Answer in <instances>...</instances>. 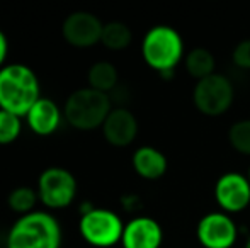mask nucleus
Here are the masks:
<instances>
[{
    "mask_svg": "<svg viewBox=\"0 0 250 248\" xmlns=\"http://www.w3.org/2000/svg\"><path fill=\"white\" fill-rule=\"evenodd\" d=\"M40 99L41 83L31 66L24 63H7L0 68V109L26 117Z\"/></svg>",
    "mask_w": 250,
    "mask_h": 248,
    "instance_id": "f257e3e1",
    "label": "nucleus"
},
{
    "mask_svg": "<svg viewBox=\"0 0 250 248\" xmlns=\"http://www.w3.org/2000/svg\"><path fill=\"white\" fill-rule=\"evenodd\" d=\"M143 61L164 76H170L186 58L181 33L167 24L150 27L142 39Z\"/></svg>",
    "mask_w": 250,
    "mask_h": 248,
    "instance_id": "f03ea898",
    "label": "nucleus"
},
{
    "mask_svg": "<svg viewBox=\"0 0 250 248\" xmlns=\"http://www.w3.org/2000/svg\"><path fill=\"white\" fill-rule=\"evenodd\" d=\"M63 233L60 221L48 211H36L16 219L7 235V248H60Z\"/></svg>",
    "mask_w": 250,
    "mask_h": 248,
    "instance_id": "7ed1b4c3",
    "label": "nucleus"
},
{
    "mask_svg": "<svg viewBox=\"0 0 250 248\" xmlns=\"http://www.w3.org/2000/svg\"><path fill=\"white\" fill-rule=\"evenodd\" d=\"M111 111L112 100L109 94L94 90L90 87H82L73 90L65 100L63 117L79 131H92L102 128Z\"/></svg>",
    "mask_w": 250,
    "mask_h": 248,
    "instance_id": "20e7f679",
    "label": "nucleus"
},
{
    "mask_svg": "<svg viewBox=\"0 0 250 248\" xmlns=\"http://www.w3.org/2000/svg\"><path fill=\"white\" fill-rule=\"evenodd\" d=\"M125 225L121 216L112 209L92 208L80 214L79 233L90 247L111 248L121 243Z\"/></svg>",
    "mask_w": 250,
    "mask_h": 248,
    "instance_id": "39448f33",
    "label": "nucleus"
},
{
    "mask_svg": "<svg viewBox=\"0 0 250 248\" xmlns=\"http://www.w3.org/2000/svg\"><path fill=\"white\" fill-rule=\"evenodd\" d=\"M235 100V87L227 75L213 73L198 80L192 89V102L201 114L216 117L225 114Z\"/></svg>",
    "mask_w": 250,
    "mask_h": 248,
    "instance_id": "423d86ee",
    "label": "nucleus"
},
{
    "mask_svg": "<svg viewBox=\"0 0 250 248\" xmlns=\"http://www.w3.org/2000/svg\"><path fill=\"white\" fill-rule=\"evenodd\" d=\"M36 191L46 209H65L77 197V179L63 167H48L38 177Z\"/></svg>",
    "mask_w": 250,
    "mask_h": 248,
    "instance_id": "0eeeda50",
    "label": "nucleus"
},
{
    "mask_svg": "<svg viewBox=\"0 0 250 248\" xmlns=\"http://www.w3.org/2000/svg\"><path fill=\"white\" fill-rule=\"evenodd\" d=\"M196 238L203 248H233L238 240V225L233 216L211 211L198 221Z\"/></svg>",
    "mask_w": 250,
    "mask_h": 248,
    "instance_id": "6e6552de",
    "label": "nucleus"
},
{
    "mask_svg": "<svg viewBox=\"0 0 250 248\" xmlns=\"http://www.w3.org/2000/svg\"><path fill=\"white\" fill-rule=\"evenodd\" d=\"M214 201L220 211L238 214L250 206V180L247 173L227 172L218 177L213 189Z\"/></svg>",
    "mask_w": 250,
    "mask_h": 248,
    "instance_id": "1a4fd4ad",
    "label": "nucleus"
},
{
    "mask_svg": "<svg viewBox=\"0 0 250 248\" xmlns=\"http://www.w3.org/2000/svg\"><path fill=\"white\" fill-rule=\"evenodd\" d=\"M104 24L96 14L77 10L65 17L62 24L63 39L75 48H90L101 43Z\"/></svg>",
    "mask_w": 250,
    "mask_h": 248,
    "instance_id": "9d476101",
    "label": "nucleus"
},
{
    "mask_svg": "<svg viewBox=\"0 0 250 248\" xmlns=\"http://www.w3.org/2000/svg\"><path fill=\"white\" fill-rule=\"evenodd\" d=\"M164 243V229L157 219L150 216H135L126 221L123 231V248H160Z\"/></svg>",
    "mask_w": 250,
    "mask_h": 248,
    "instance_id": "9b49d317",
    "label": "nucleus"
},
{
    "mask_svg": "<svg viewBox=\"0 0 250 248\" xmlns=\"http://www.w3.org/2000/svg\"><path fill=\"white\" fill-rule=\"evenodd\" d=\"M101 129L109 145L125 148L131 145L138 136V119L129 109L118 106L112 107Z\"/></svg>",
    "mask_w": 250,
    "mask_h": 248,
    "instance_id": "f8f14e48",
    "label": "nucleus"
},
{
    "mask_svg": "<svg viewBox=\"0 0 250 248\" xmlns=\"http://www.w3.org/2000/svg\"><path fill=\"white\" fill-rule=\"evenodd\" d=\"M26 124L34 134L38 136H51L56 133L63 121V111L58 107L55 100L48 97H41L36 104L26 114Z\"/></svg>",
    "mask_w": 250,
    "mask_h": 248,
    "instance_id": "ddd939ff",
    "label": "nucleus"
},
{
    "mask_svg": "<svg viewBox=\"0 0 250 248\" xmlns=\"http://www.w3.org/2000/svg\"><path fill=\"white\" fill-rule=\"evenodd\" d=\"M131 165L136 175L145 180H158L165 175L168 169V160L164 152L155 146L145 145L135 150L131 156Z\"/></svg>",
    "mask_w": 250,
    "mask_h": 248,
    "instance_id": "4468645a",
    "label": "nucleus"
},
{
    "mask_svg": "<svg viewBox=\"0 0 250 248\" xmlns=\"http://www.w3.org/2000/svg\"><path fill=\"white\" fill-rule=\"evenodd\" d=\"M118 83L119 73L114 63L101 60L90 65L89 72H87V87L104 94H111L118 89Z\"/></svg>",
    "mask_w": 250,
    "mask_h": 248,
    "instance_id": "2eb2a0df",
    "label": "nucleus"
},
{
    "mask_svg": "<svg viewBox=\"0 0 250 248\" xmlns=\"http://www.w3.org/2000/svg\"><path fill=\"white\" fill-rule=\"evenodd\" d=\"M184 66L186 72L192 78H196V82L216 73L214 72L216 70V60L208 48H192L191 51H188L184 58Z\"/></svg>",
    "mask_w": 250,
    "mask_h": 248,
    "instance_id": "dca6fc26",
    "label": "nucleus"
},
{
    "mask_svg": "<svg viewBox=\"0 0 250 248\" xmlns=\"http://www.w3.org/2000/svg\"><path fill=\"white\" fill-rule=\"evenodd\" d=\"M131 41H133V33L128 24L121 22V20H111V22L104 24L101 43L107 50L121 51L125 48H128L131 44Z\"/></svg>",
    "mask_w": 250,
    "mask_h": 248,
    "instance_id": "f3484780",
    "label": "nucleus"
},
{
    "mask_svg": "<svg viewBox=\"0 0 250 248\" xmlns=\"http://www.w3.org/2000/svg\"><path fill=\"white\" fill-rule=\"evenodd\" d=\"M38 201H40V197H38V191L33 187H27V186H21V187L12 189L10 194H9V197H7V204H9V208L21 216L29 214V212L36 211L34 208H36Z\"/></svg>",
    "mask_w": 250,
    "mask_h": 248,
    "instance_id": "a211bd4d",
    "label": "nucleus"
},
{
    "mask_svg": "<svg viewBox=\"0 0 250 248\" xmlns=\"http://www.w3.org/2000/svg\"><path fill=\"white\" fill-rule=\"evenodd\" d=\"M228 143L237 153L250 156V119H240L230 126Z\"/></svg>",
    "mask_w": 250,
    "mask_h": 248,
    "instance_id": "6ab92c4d",
    "label": "nucleus"
},
{
    "mask_svg": "<svg viewBox=\"0 0 250 248\" xmlns=\"http://www.w3.org/2000/svg\"><path fill=\"white\" fill-rule=\"evenodd\" d=\"M22 117L0 109V145H10L21 136Z\"/></svg>",
    "mask_w": 250,
    "mask_h": 248,
    "instance_id": "aec40b11",
    "label": "nucleus"
},
{
    "mask_svg": "<svg viewBox=\"0 0 250 248\" xmlns=\"http://www.w3.org/2000/svg\"><path fill=\"white\" fill-rule=\"evenodd\" d=\"M231 61L237 68L250 70V38L235 44L233 51H231Z\"/></svg>",
    "mask_w": 250,
    "mask_h": 248,
    "instance_id": "412c9836",
    "label": "nucleus"
},
{
    "mask_svg": "<svg viewBox=\"0 0 250 248\" xmlns=\"http://www.w3.org/2000/svg\"><path fill=\"white\" fill-rule=\"evenodd\" d=\"M7 55H9V39H7L5 33L0 29V68L7 65Z\"/></svg>",
    "mask_w": 250,
    "mask_h": 248,
    "instance_id": "4be33fe9",
    "label": "nucleus"
},
{
    "mask_svg": "<svg viewBox=\"0 0 250 248\" xmlns=\"http://www.w3.org/2000/svg\"><path fill=\"white\" fill-rule=\"evenodd\" d=\"M244 248H250V238L247 240V242H245V245H244Z\"/></svg>",
    "mask_w": 250,
    "mask_h": 248,
    "instance_id": "5701e85b",
    "label": "nucleus"
},
{
    "mask_svg": "<svg viewBox=\"0 0 250 248\" xmlns=\"http://www.w3.org/2000/svg\"><path fill=\"white\" fill-rule=\"evenodd\" d=\"M247 177H249V180H250V165H249V170H247Z\"/></svg>",
    "mask_w": 250,
    "mask_h": 248,
    "instance_id": "b1692460",
    "label": "nucleus"
},
{
    "mask_svg": "<svg viewBox=\"0 0 250 248\" xmlns=\"http://www.w3.org/2000/svg\"><path fill=\"white\" fill-rule=\"evenodd\" d=\"M5 248H7V247H5Z\"/></svg>",
    "mask_w": 250,
    "mask_h": 248,
    "instance_id": "393cba45",
    "label": "nucleus"
}]
</instances>
